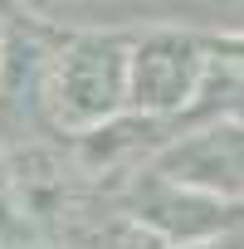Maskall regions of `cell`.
Wrapping results in <instances>:
<instances>
[{
    "label": "cell",
    "mask_w": 244,
    "mask_h": 249,
    "mask_svg": "<svg viewBox=\"0 0 244 249\" xmlns=\"http://www.w3.org/2000/svg\"><path fill=\"white\" fill-rule=\"evenodd\" d=\"M234 49L225 35L205 30H181V25H152L127 35V112L157 117L176 132V122L186 117L210 54Z\"/></svg>",
    "instance_id": "7a4b0ae2"
},
{
    "label": "cell",
    "mask_w": 244,
    "mask_h": 249,
    "mask_svg": "<svg viewBox=\"0 0 244 249\" xmlns=\"http://www.w3.org/2000/svg\"><path fill=\"white\" fill-rule=\"evenodd\" d=\"M0 44H5V35H0Z\"/></svg>",
    "instance_id": "5b68a950"
},
{
    "label": "cell",
    "mask_w": 244,
    "mask_h": 249,
    "mask_svg": "<svg viewBox=\"0 0 244 249\" xmlns=\"http://www.w3.org/2000/svg\"><path fill=\"white\" fill-rule=\"evenodd\" d=\"M127 112V35L73 30L39 64V117L64 137L98 132Z\"/></svg>",
    "instance_id": "6da1fadb"
},
{
    "label": "cell",
    "mask_w": 244,
    "mask_h": 249,
    "mask_svg": "<svg viewBox=\"0 0 244 249\" xmlns=\"http://www.w3.org/2000/svg\"><path fill=\"white\" fill-rule=\"evenodd\" d=\"M147 171L191 186L200 196L215 200H234L244 191V137H239V117H220V122H200V127L171 132L147 161Z\"/></svg>",
    "instance_id": "277c9868"
},
{
    "label": "cell",
    "mask_w": 244,
    "mask_h": 249,
    "mask_svg": "<svg viewBox=\"0 0 244 249\" xmlns=\"http://www.w3.org/2000/svg\"><path fill=\"white\" fill-rule=\"evenodd\" d=\"M122 215L132 225H142L152 239H161L166 249H191V244H205V239L239 230L234 200L200 196V191L176 186V181H166L147 166L127 171V181H122Z\"/></svg>",
    "instance_id": "3957f363"
}]
</instances>
